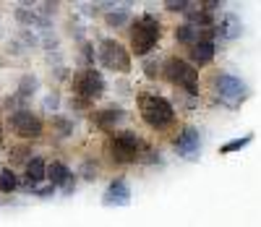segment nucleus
Wrapping results in <instances>:
<instances>
[{"instance_id":"1","label":"nucleus","mask_w":261,"mask_h":227,"mask_svg":"<svg viewBox=\"0 0 261 227\" xmlns=\"http://www.w3.org/2000/svg\"><path fill=\"white\" fill-rule=\"evenodd\" d=\"M139 112L141 118L149 128L154 131H165L172 125V120H175V110H172V105L160 97V94H151V92H141L139 94Z\"/></svg>"},{"instance_id":"2","label":"nucleus","mask_w":261,"mask_h":227,"mask_svg":"<svg viewBox=\"0 0 261 227\" xmlns=\"http://www.w3.org/2000/svg\"><path fill=\"white\" fill-rule=\"evenodd\" d=\"M160 37H162L160 21L151 13H144L141 18H136L134 24H130V53H134L136 58L149 55L151 50L157 47Z\"/></svg>"},{"instance_id":"3","label":"nucleus","mask_w":261,"mask_h":227,"mask_svg":"<svg viewBox=\"0 0 261 227\" xmlns=\"http://www.w3.org/2000/svg\"><path fill=\"white\" fill-rule=\"evenodd\" d=\"M212 89H214V97L220 99L227 110H238V107H241V105L248 99V86H246L241 79H238V76L227 73V71L214 73Z\"/></svg>"},{"instance_id":"4","label":"nucleus","mask_w":261,"mask_h":227,"mask_svg":"<svg viewBox=\"0 0 261 227\" xmlns=\"http://www.w3.org/2000/svg\"><path fill=\"white\" fill-rule=\"evenodd\" d=\"M162 76L172 84L183 89V92H188L191 97L199 94V71L188 63V60H180V58H170L162 68Z\"/></svg>"},{"instance_id":"5","label":"nucleus","mask_w":261,"mask_h":227,"mask_svg":"<svg viewBox=\"0 0 261 227\" xmlns=\"http://www.w3.org/2000/svg\"><path fill=\"white\" fill-rule=\"evenodd\" d=\"M71 86H73V94L79 99H86V102H94V99H99L107 92L105 76L99 71H94L92 65H86V68H81V71H76L73 79H71Z\"/></svg>"},{"instance_id":"6","label":"nucleus","mask_w":261,"mask_h":227,"mask_svg":"<svg viewBox=\"0 0 261 227\" xmlns=\"http://www.w3.org/2000/svg\"><path fill=\"white\" fill-rule=\"evenodd\" d=\"M144 152V141L136 131H120L110 139V154L113 160L120 162V165H130L136 162Z\"/></svg>"},{"instance_id":"7","label":"nucleus","mask_w":261,"mask_h":227,"mask_svg":"<svg viewBox=\"0 0 261 227\" xmlns=\"http://www.w3.org/2000/svg\"><path fill=\"white\" fill-rule=\"evenodd\" d=\"M97 58L107 71H115V73H128L130 71V55L118 39H102L99 47H97Z\"/></svg>"},{"instance_id":"8","label":"nucleus","mask_w":261,"mask_h":227,"mask_svg":"<svg viewBox=\"0 0 261 227\" xmlns=\"http://www.w3.org/2000/svg\"><path fill=\"white\" fill-rule=\"evenodd\" d=\"M8 125L16 136H21V139H39L42 133H45V123H42V118L37 115V112H32L29 107H21V110H11L8 115Z\"/></svg>"},{"instance_id":"9","label":"nucleus","mask_w":261,"mask_h":227,"mask_svg":"<svg viewBox=\"0 0 261 227\" xmlns=\"http://www.w3.org/2000/svg\"><path fill=\"white\" fill-rule=\"evenodd\" d=\"M172 149H175L180 157H186V160H196V157L201 154V133H199V128H193V125L180 128V133L175 136V141H172Z\"/></svg>"},{"instance_id":"10","label":"nucleus","mask_w":261,"mask_h":227,"mask_svg":"<svg viewBox=\"0 0 261 227\" xmlns=\"http://www.w3.org/2000/svg\"><path fill=\"white\" fill-rule=\"evenodd\" d=\"M102 201L107 204V207H128L130 204V188L125 183V178H115L110 186H107Z\"/></svg>"},{"instance_id":"11","label":"nucleus","mask_w":261,"mask_h":227,"mask_svg":"<svg viewBox=\"0 0 261 227\" xmlns=\"http://www.w3.org/2000/svg\"><path fill=\"white\" fill-rule=\"evenodd\" d=\"M241 32H243L241 16L232 13V11L222 13L220 21L214 24V34H217V37H222V39H227V42H230V39H238V37H241Z\"/></svg>"},{"instance_id":"12","label":"nucleus","mask_w":261,"mask_h":227,"mask_svg":"<svg viewBox=\"0 0 261 227\" xmlns=\"http://www.w3.org/2000/svg\"><path fill=\"white\" fill-rule=\"evenodd\" d=\"M214 34L212 32H204V29H199V27H193V24H180V27H175V42H180V44H186V47H193V44H199V42H204V39H212Z\"/></svg>"},{"instance_id":"13","label":"nucleus","mask_w":261,"mask_h":227,"mask_svg":"<svg viewBox=\"0 0 261 227\" xmlns=\"http://www.w3.org/2000/svg\"><path fill=\"white\" fill-rule=\"evenodd\" d=\"M123 118H125V110L110 105V107H105V110H97L94 115H92V123H94L97 128H102V131H110V128H115Z\"/></svg>"},{"instance_id":"14","label":"nucleus","mask_w":261,"mask_h":227,"mask_svg":"<svg viewBox=\"0 0 261 227\" xmlns=\"http://www.w3.org/2000/svg\"><path fill=\"white\" fill-rule=\"evenodd\" d=\"M191 53V65L193 68H201V65H209L214 60V42L212 39H204L199 44H193V47H188Z\"/></svg>"},{"instance_id":"15","label":"nucleus","mask_w":261,"mask_h":227,"mask_svg":"<svg viewBox=\"0 0 261 227\" xmlns=\"http://www.w3.org/2000/svg\"><path fill=\"white\" fill-rule=\"evenodd\" d=\"M16 21H18V24H24V27H39V29H50V24H53V21L45 18L42 13L29 11V3L21 6V8H16Z\"/></svg>"},{"instance_id":"16","label":"nucleus","mask_w":261,"mask_h":227,"mask_svg":"<svg viewBox=\"0 0 261 227\" xmlns=\"http://www.w3.org/2000/svg\"><path fill=\"white\" fill-rule=\"evenodd\" d=\"M27 180H29V188L39 186V183H45V178H47V165L42 157H29V162H27Z\"/></svg>"},{"instance_id":"17","label":"nucleus","mask_w":261,"mask_h":227,"mask_svg":"<svg viewBox=\"0 0 261 227\" xmlns=\"http://www.w3.org/2000/svg\"><path fill=\"white\" fill-rule=\"evenodd\" d=\"M47 178H50V186L53 188H63L73 175H71V170H68V165H65V162H53V165H47Z\"/></svg>"},{"instance_id":"18","label":"nucleus","mask_w":261,"mask_h":227,"mask_svg":"<svg viewBox=\"0 0 261 227\" xmlns=\"http://www.w3.org/2000/svg\"><path fill=\"white\" fill-rule=\"evenodd\" d=\"M130 18V8L123 3V6H107V13H105V21L110 29H120L125 21Z\"/></svg>"},{"instance_id":"19","label":"nucleus","mask_w":261,"mask_h":227,"mask_svg":"<svg viewBox=\"0 0 261 227\" xmlns=\"http://www.w3.org/2000/svg\"><path fill=\"white\" fill-rule=\"evenodd\" d=\"M37 89H39V79L32 76V73H27V76H21V81H18V92H16V94L27 102L29 97L37 94Z\"/></svg>"},{"instance_id":"20","label":"nucleus","mask_w":261,"mask_h":227,"mask_svg":"<svg viewBox=\"0 0 261 227\" xmlns=\"http://www.w3.org/2000/svg\"><path fill=\"white\" fill-rule=\"evenodd\" d=\"M18 188V178L11 167H0V193H13Z\"/></svg>"},{"instance_id":"21","label":"nucleus","mask_w":261,"mask_h":227,"mask_svg":"<svg viewBox=\"0 0 261 227\" xmlns=\"http://www.w3.org/2000/svg\"><path fill=\"white\" fill-rule=\"evenodd\" d=\"M251 141H253V133H246V136H241V139H235V141L225 144L222 152H225V154H232V152H238V149H246Z\"/></svg>"},{"instance_id":"22","label":"nucleus","mask_w":261,"mask_h":227,"mask_svg":"<svg viewBox=\"0 0 261 227\" xmlns=\"http://www.w3.org/2000/svg\"><path fill=\"white\" fill-rule=\"evenodd\" d=\"M53 125L58 128L60 136H68V133L73 131V123H71V120H65L63 115H55V118H53Z\"/></svg>"},{"instance_id":"23","label":"nucleus","mask_w":261,"mask_h":227,"mask_svg":"<svg viewBox=\"0 0 261 227\" xmlns=\"http://www.w3.org/2000/svg\"><path fill=\"white\" fill-rule=\"evenodd\" d=\"M191 6L193 3H186V0H178V3H175V0H170V3H165L167 11H191Z\"/></svg>"},{"instance_id":"24","label":"nucleus","mask_w":261,"mask_h":227,"mask_svg":"<svg viewBox=\"0 0 261 227\" xmlns=\"http://www.w3.org/2000/svg\"><path fill=\"white\" fill-rule=\"evenodd\" d=\"M24 157H29V149H27V146L11 149V160H13V162H24Z\"/></svg>"},{"instance_id":"25","label":"nucleus","mask_w":261,"mask_h":227,"mask_svg":"<svg viewBox=\"0 0 261 227\" xmlns=\"http://www.w3.org/2000/svg\"><path fill=\"white\" fill-rule=\"evenodd\" d=\"M81 53H84V60H86V63H92V60H94V44H92V42H84V44H81Z\"/></svg>"},{"instance_id":"26","label":"nucleus","mask_w":261,"mask_h":227,"mask_svg":"<svg viewBox=\"0 0 261 227\" xmlns=\"http://www.w3.org/2000/svg\"><path fill=\"white\" fill-rule=\"evenodd\" d=\"M58 102H60V99H58V94H50V97L45 99V107H47V110H55V107H58Z\"/></svg>"},{"instance_id":"27","label":"nucleus","mask_w":261,"mask_h":227,"mask_svg":"<svg viewBox=\"0 0 261 227\" xmlns=\"http://www.w3.org/2000/svg\"><path fill=\"white\" fill-rule=\"evenodd\" d=\"M32 191H34L37 196H53V193H55V188H53V186H47V188H32Z\"/></svg>"},{"instance_id":"28","label":"nucleus","mask_w":261,"mask_h":227,"mask_svg":"<svg viewBox=\"0 0 261 227\" xmlns=\"http://www.w3.org/2000/svg\"><path fill=\"white\" fill-rule=\"evenodd\" d=\"M144 68H146V73H149V79H157V71H160V68H157L154 63H146Z\"/></svg>"},{"instance_id":"29","label":"nucleus","mask_w":261,"mask_h":227,"mask_svg":"<svg viewBox=\"0 0 261 227\" xmlns=\"http://www.w3.org/2000/svg\"><path fill=\"white\" fill-rule=\"evenodd\" d=\"M92 102H86V99H71V107H76V110H84V107H89Z\"/></svg>"},{"instance_id":"30","label":"nucleus","mask_w":261,"mask_h":227,"mask_svg":"<svg viewBox=\"0 0 261 227\" xmlns=\"http://www.w3.org/2000/svg\"><path fill=\"white\" fill-rule=\"evenodd\" d=\"M0 144H3V125H0Z\"/></svg>"}]
</instances>
